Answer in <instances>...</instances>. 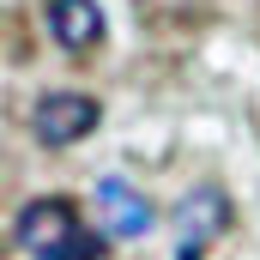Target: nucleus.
Instances as JSON below:
<instances>
[{"instance_id":"obj_5","label":"nucleus","mask_w":260,"mask_h":260,"mask_svg":"<svg viewBox=\"0 0 260 260\" xmlns=\"http://www.w3.org/2000/svg\"><path fill=\"white\" fill-rule=\"evenodd\" d=\"M49 30H55L61 49L85 55V49L103 43V6L97 0H49Z\"/></svg>"},{"instance_id":"obj_1","label":"nucleus","mask_w":260,"mask_h":260,"mask_svg":"<svg viewBox=\"0 0 260 260\" xmlns=\"http://www.w3.org/2000/svg\"><path fill=\"white\" fill-rule=\"evenodd\" d=\"M18 248L30 260H97L103 242L79 224V212L67 200H30L18 212Z\"/></svg>"},{"instance_id":"obj_4","label":"nucleus","mask_w":260,"mask_h":260,"mask_svg":"<svg viewBox=\"0 0 260 260\" xmlns=\"http://www.w3.org/2000/svg\"><path fill=\"white\" fill-rule=\"evenodd\" d=\"M97 212H103V230L109 236H121V242H139L145 230H151V200L139 194L133 182H121V176H103L97 182Z\"/></svg>"},{"instance_id":"obj_2","label":"nucleus","mask_w":260,"mask_h":260,"mask_svg":"<svg viewBox=\"0 0 260 260\" xmlns=\"http://www.w3.org/2000/svg\"><path fill=\"white\" fill-rule=\"evenodd\" d=\"M97 97H85V91H49L37 109H30V127L43 145H73V139H85V133L97 127Z\"/></svg>"},{"instance_id":"obj_3","label":"nucleus","mask_w":260,"mask_h":260,"mask_svg":"<svg viewBox=\"0 0 260 260\" xmlns=\"http://www.w3.org/2000/svg\"><path fill=\"white\" fill-rule=\"evenodd\" d=\"M176 230H182L176 260H200V248H206L218 230H230V200L218 194V188H194V194L176 206Z\"/></svg>"}]
</instances>
